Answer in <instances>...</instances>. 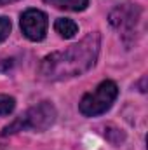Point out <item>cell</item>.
Listing matches in <instances>:
<instances>
[{
	"mask_svg": "<svg viewBox=\"0 0 148 150\" xmlns=\"http://www.w3.org/2000/svg\"><path fill=\"white\" fill-rule=\"evenodd\" d=\"M99 45L101 35L98 32H92L78 44L45 56L38 67V75L44 80H65L85 74L96 65Z\"/></svg>",
	"mask_w": 148,
	"mask_h": 150,
	"instance_id": "obj_1",
	"label": "cell"
},
{
	"mask_svg": "<svg viewBox=\"0 0 148 150\" xmlns=\"http://www.w3.org/2000/svg\"><path fill=\"white\" fill-rule=\"evenodd\" d=\"M56 120V108L52 103L49 101H42L35 107L28 108L25 113H21L18 119H14L9 126L4 127L2 134H14L19 131H37L42 133L45 129H49Z\"/></svg>",
	"mask_w": 148,
	"mask_h": 150,
	"instance_id": "obj_2",
	"label": "cell"
},
{
	"mask_svg": "<svg viewBox=\"0 0 148 150\" xmlns=\"http://www.w3.org/2000/svg\"><path fill=\"white\" fill-rule=\"evenodd\" d=\"M118 96V87L113 80H103L94 91L87 93L80 103H78V110L85 117H96L101 115L106 110H110L113 101Z\"/></svg>",
	"mask_w": 148,
	"mask_h": 150,
	"instance_id": "obj_3",
	"label": "cell"
},
{
	"mask_svg": "<svg viewBox=\"0 0 148 150\" xmlns=\"http://www.w3.org/2000/svg\"><path fill=\"white\" fill-rule=\"evenodd\" d=\"M47 14L38 11V9H26L21 14V30L25 37L32 42H40L45 38L47 33Z\"/></svg>",
	"mask_w": 148,
	"mask_h": 150,
	"instance_id": "obj_4",
	"label": "cell"
},
{
	"mask_svg": "<svg viewBox=\"0 0 148 150\" xmlns=\"http://www.w3.org/2000/svg\"><path fill=\"white\" fill-rule=\"evenodd\" d=\"M140 14H141L140 9L134 7L132 4H120L110 12V25L118 32L129 33L136 26Z\"/></svg>",
	"mask_w": 148,
	"mask_h": 150,
	"instance_id": "obj_5",
	"label": "cell"
},
{
	"mask_svg": "<svg viewBox=\"0 0 148 150\" xmlns=\"http://www.w3.org/2000/svg\"><path fill=\"white\" fill-rule=\"evenodd\" d=\"M54 30H56V33H59V37L73 38L78 33V25L68 18H58L54 23Z\"/></svg>",
	"mask_w": 148,
	"mask_h": 150,
	"instance_id": "obj_6",
	"label": "cell"
},
{
	"mask_svg": "<svg viewBox=\"0 0 148 150\" xmlns=\"http://www.w3.org/2000/svg\"><path fill=\"white\" fill-rule=\"evenodd\" d=\"M44 2L54 5L56 9H61V11H72V12L84 11V9H87V5H89V0H44Z\"/></svg>",
	"mask_w": 148,
	"mask_h": 150,
	"instance_id": "obj_7",
	"label": "cell"
},
{
	"mask_svg": "<svg viewBox=\"0 0 148 150\" xmlns=\"http://www.w3.org/2000/svg\"><path fill=\"white\" fill-rule=\"evenodd\" d=\"M16 107V100L9 94H0V117L2 115H9Z\"/></svg>",
	"mask_w": 148,
	"mask_h": 150,
	"instance_id": "obj_8",
	"label": "cell"
},
{
	"mask_svg": "<svg viewBox=\"0 0 148 150\" xmlns=\"http://www.w3.org/2000/svg\"><path fill=\"white\" fill-rule=\"evenodd\" d=\"M11 33V21L5 16H0V44L9 37Z\"/></svg>",
	"mask_w": 148,
	"mask_h": 150,
	"instance_id": "obj_9",
	"label": "cell"
},
{
	"mask_svg": "<svg viewBox=\"0 0 148 150\" xmlns=\"http://www.w3.org/2000/svg\"><path fill=\"white\" fill-rule=\"evenodd\" d=\"M12 2H18V0H0V5H7V4H12Z\"/></svg>",
	"mask_w": 148,
	"mask_h": 150,
	"instance_id": "obj_10",
	"label": "cell"
}]
</instances>
